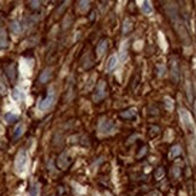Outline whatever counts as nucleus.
<instances>
[{"instance_id":"obj_1","label":"nucleus","mask_w":196,"mask_h":196,"mask_svg":"<svg viewBox=\"0 0 196 196\" xmlns=\"http://www.w3.org/2000/svg\"><path fill=\"white\" fill-rule=\"evenodd\" d=\"M100 135H110L116 131V125L113 124L112 120H108L106 118H101L99 122V126H97Z\"/></svg>"},{"instance_id":"obj_2","label":"nucleus","mask_w":196,"mask_h":196,"mask_svg":"<svg viewBox=\"0 0 196 196\" xmlns=\"http://www.w3.org/2000/svg\"><path fill=\"white\" fill-rule=\"evenodd\" d=\"M27 161H28V155H27V152L24 149L19 150L17 156H16V161H15V167H16V171L17 172H23L24 171V167L27 165Z\"/></svg>"},{"instance_id":"obj_3","label":"nucleus","mask_w":196,"mask_h":196,"mask_svg":"<svg viewBox=\"0 0 196 196\" xmlns=\"http://www.w3.org/2000/svg\"><path fill=\"white\" fill-rule=\"evenodd\" d=\"M53 101H54V92H53V89H50L47 96L38 102V110H41V111L48 110L53 105Z\"/></svg>"},{"instance_id":"obj_4","label":"nucleus","mask_w":196,"mask_h":196,"mask_svg":"<svg viewBox=\"0 0 196 196\" xmlns=\"http://www.w3.org/2000/svg\"><path fill=\"white\" fill-rule=\"evenodd\" d=\"M105 96H106V82L100 81L96 85V89H95V93L93 95V99H94V101L99 102L100 100L104 99Z\"/></svg>"},{"instance_id":"obj_5","label":"nucleus","mask_w":196,"mask_h":196,"mask_svg":"<svg viewBox=\"0 0 196 196\" xmlns=\"http://www.w3.org/2000/svg\"><path fill=\"white\" fill-rule=\"evenodd\" d=\"M179 114H181V119H182V123L183 125L187 128L188 130H194V124H192V120H191V117L190 114L187 112L185 108H181L179 110Z\"/></svg>"},{"instance_id":"obj_6","label":"nucleus","mask_w":196,"mask_h":196,"mask_svg":"<svg viewBox=\"0 0 196 196\" xmlns=\"http://www.w3.org/2000/svg\"><path fill=\"white\" fill-rule=\"evenodd\" d=\"M71 161H72V158L69 155L67 152H65V153H63L59 156V159H58V165H59V167L65 169V167H67V166L71 164Z\"/></svg>"},{"instance_id":"obj_7","label":"nucleus","mask_w":196,"mask_h":196,"mask_svg":"<svg viewBox=\"0 0 196 196\" xmlns=\"http://www.w3.org/2000/svg\"><path fill=\"white\" fill-rule=\"evenodd\" d=\"M171 78L174 83H177L178 80H179V67H178V64L176 60L172 62V66H171Z\"/></svg>"},{"instance_id":"obj_8","label":"nucleus","mask_w":196,"mask_h":196,"mask_svg":"<svg viewBox=\"0 0 196 196\" xmlns=\"http://www.w3.org/2000/svg\"><path fill=\"white\" fill-rule=\"evenodd\" d=\"M107 51V40H101L99 43H97V47H96V54L97 57H101L106 53Z\"/></svg>"},{"instance_id":"obj_9","label":"nucleus","mask_w":196,"mask_h":196,"mask_svg":"<svg viewBox=\"0 0 196 196\" xmlns=\"http://www.w3.org/2000/svg\"><path fill=\"white\" fill-rule=\"evenodd\" d=\"M117 63H118V58H117V55H111V57L108 58V60H107V65H106L107 71L111 72L113 69H116Z\"/></svg>"},{"instance_id":"obj_10","label":"nucleus","mask_w":196,"mask_h":196,"mask_svg":"<svg viewBox=\"0 0 196 196\" xmlns=\"http://www.w3.org/2000/svg\"><path fill=\"white\" fill-rule=\"evenodd\" d=\"M136 113H137V110L135 108V107H131V108L122 112L120 117H122V118H125V119H131V118H134V117L136 116Z\"/></svg>"},{"instance_id":"obj_11","label":"nucleus","mask_w":196,"mask_h":196,"mask_svg":"<svg viewBox=\"0 0 196 196\" xmlns=\"http://www.w3.org/2000/svg\"><path fill=\"white\" fill-rule=\"evenodd\" d=\"M141 10H142V12L147 16H150L153 13V6L149 1H143L142 5H141Z\"/></svg>"},{"instance_id":"obj_12","label":"nucleus","mask_w":196,"mask_h":196,"mask_svg":"<svg viewBox=\"0 0 196 196\" xmlns=\"http://www.w3.org/2000/svg\"><path fill=\"white\" fill-rule=\"evenodd\" d=\"M7 47V35L5 29H0V50Z\"/></svg>"},{"instance_id":"obj_13","label":"nucleus","mask_w":196,"mask_h":196,"mask_svg":"<svg viewBox=\"0 0 196 196\" xmlns=\"http://www.w3.org/2000/svg\"><path fill=\"white\" fill-rule=\"evenodd\" d=\"M51 78V69L50 67H47V69H45V70L41 72V75H40V82L41 83H46V82H48V80Z\"/></svg>"},{"instance_id":"obj_14","label":"nucleus","mask_w":196,"mask_h":196,"mask_svg":"<svg viewBox=\"0 0 196 196\" xmlns=\"http://www.w3.org/2000/svg\"><path fill=\"white\" fill-rule=\"evenodd\" d=\"M181 153H182V148H181V146L177 144V146H173L170 149L169 156H170V159H174V158H177L178 155H181Z\"/></svg>"},{"instance_id":"obj_15","label":"nucleus","mask_w":196,"mask_h":196,"mask_svg":"<svg viewBox=\"0 0 196 196\" xmlns=\"http://www.w3.org/2000/svg\"><path fill=\"white\" fill-rule=\"evenodd\" d=\"M128 58V42H124L120 47V60L125 62V59Z\"/></svg>"},{"instance_id":"obj_16","label":"nucleus","mask_w":196,"mask_h":196,"mask_svg":"<svg viewBox=\"0 0 196 196\" xmlns=\"http://www.w3.org/2000/svg\"><path fill=\"white\" fill-rule=\"evenodd\" d=\"M132 29V22H131V19H129V18H126L125 21L123 22V33L124 34H126V33H129L130 30Z\"/></svg>"},{"instance_id":"obj_17","label":"nucleus","mask_w":196,"mask_h":196,"mask_svg":"<svg viewBox=\"0 0 196 196\" xmlns=\"http://www.w3.org/2000/svg\"><path fill=\"white\" fill-rule=\"evenodd\" d=\"M5 120H6V123H8V124H12V123H15L16 120H18V116L15 114V113L8 112V113L5 114Z\"/></svg>"},{"instance_id":"obj_18","label":"nucleus","mask_w":196,"mask_h":196,"mask_svg":"<svg viewBox=\"0 0 196 196\" xmlns=\"http://www.w3.org/2000/svg\"><path fill=\"white\" fill-rule=\"evenodd\" d=\"M11 96H12V99H13L15 101H19V100H22V99H23V94H22V92L19 90V89H17V88H15V89L11 92Z\"/></svg>"},{"instance_id":"obj_19","label":"nucleus","mask_w":196,"mask_h":196,"mask_svg":"<svg viewBox=\"0 0 196 196\" xmlns=\"http://www.w3.org/2000/svg\"><path fill=\"white\" fill-rule=\"evenodd\" d=\"M23 131H24V125H23V124H18V125L16 126L15 131H13V139L16 140V139H18L19 136H22Z\"/></svg>"},{"instance_id":"obj_20","label":"nucleus","mask_w":196,"mask_h":196,"mask_svg":"<svg viewBox=\"0 0 196 196\" xmlns=\"http://www.w3.org/2000/svg\"><path fill=\"white\" fill-rule=\"evenodd\" d=\"M10 27H11V30L15 33V34H19L22 32V27H21V24H19L17 21H13V22H11V24H10Z\"/></svg>"},{"instance_id":"obj_21","label":"nucleus","mask_w":196,"mask_h":196,"mask_svg":"<svg viewBox=\"0 0 196 196\" xmlns=\"http://www.w3.org/2000/svg\"><path fill=\"white\" fill-rule=\"evenodd\" d=\"M164 102H165V107H166V108H167L169 111H171V110L173 108V101H172L171 97L166 96L165 99H164Z\"/></svg>"},{"instance_id":"obj_22","label":"nucleus","mask_w":196,"mask_h":196,"mask_svg":"<svg viewBox=\"0 0 196 196\" xmlns=\"http://www.w3.org/2000/svg\"><path fill=\"white\" fill-rule=\"evenodd\" d=\"M6 71H7V75L10 77V80L13 81L15 80V66L13 65H10L7 69H6Z\"/></svg>"},{"instance_id":"obj_23","label":"nucleus","mask_w":196,"mask_h":196,"mask_svg":"<svg viewBox=\"0 0 196 196\" xmlns=\"http://www.w3.org/2000/svg\"><path fill=\"white\" fill-rule=\"evenodd\" d=\"M164 176H165V170H164V167H159L158 170L155 171V178L158 179V181H160L161 178H164Z\"/></svg>"},{"instance_id":"obj_24","label":"nucleus","mask_w":196,"mask_h":196,"mask_svg":"<svg viewBox=\"0 0 196 196\" xmlns=\"http://www.w3.org/2000/svg\"><path fill=\"white\" fill-rule=\"evenodd\" d=\"M80 5H78V7H80V10L82 12H85L88 8H89V1H80L78 3Z\"/></svg>"},{"instance_id":"obj_25","label":"nucleus","mask_w":196,"mask_h":196,"mask_svg":"<svg viewBox=\"0 0 196 196\" xmlns=\"http://www.w3.org/2000/svg\"><path fill=\"white\" fill-rule=\"evenodd\" d=\"M172 176L174 178H178L181 176V169L178 167V166H173L172 167Z\"/></svg>"},{"instance_id":"obj_26","label":"nucleus","mask_w":196,"mask_h":196,"mask_svg":"<svg viewBox=\"0 0 196 196\" xmlns=\"http://www.w3.org/2000/svg\"><path fill=\"white\" fill-rule=\"evenodd\" d=\"M7 90V85L4 83V80L3 78H0V93L1 94H5Z\"/></svg>"},{"instance_id":"obj_27","label":"nucleus","mask_w":196,"mask_h":196,"mask_svg":"<svg viewBox=\"0 0 196 196\" xmlns=\"http://www.w3.org/2000/svg\"><path fill=\"white\" fill-rule=\"evenodd\" d=\"M165 75V66L164 65H158V76L161 77Z\"/></svg>"},{"instance_id":"obj_28","label":"nucleus","mask_w":196,"mask_h":196,"mask_svg":"<svg viewBox=\"0 0 196 196\" xmlns=\"http://www.w3.org/2000/svg\"><path fill=\"white\" fill-rule=\"evenodd\" d=\"M37 191H38L37 185H34V187L32 188V191H30V196H36V195H37Z\"/></svg>"},{"instance_id":"obj_29","label":"nucleus","mask_w":196,"mask_h":196,"mask_svg":"<svg viewBox=\"0 0 196 196\" xmlns=\"http://www.w3.org/2000/svg\"><path fill=\"white\" fill-rule=\"evenodd\" d=\"M40 6V1H30V7L32 8H37Z\"/></svg>"},{"instance_id":"obj_30","label":"nucleus","mask_w":196,"mask_h":196,"mask_svg":"<svg viewBox=\"0 0 196 196\" xmlns=\"http://www.w3.org/2000/svg\"><path fill=\"white\" fill-rule=\"evenodd\" d=\"M195 112H196V104H195Z\"/></svg>"}]
</instances>
